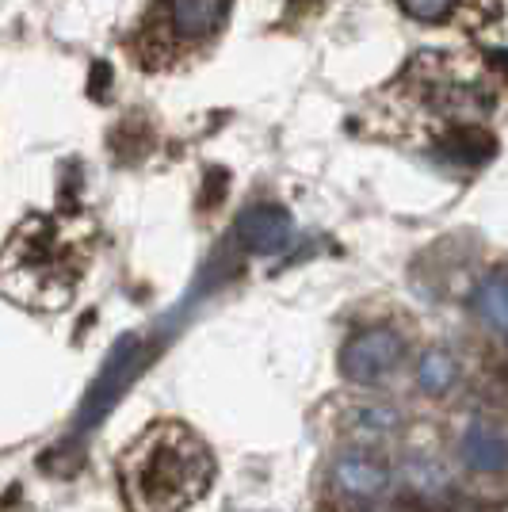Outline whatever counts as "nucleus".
<instances>
[{
	"label": "nucleus",
	"mask_w": 508,
	"mask_h": 512,
	"mask_svg": "<svg viewBox=\"0 0 508 512\" xmlns=\"http://www.w3.org/2000/svg\"><path fill=\"white\" fill-rule=\"evenodd\" d=\"M218 478L207 440L184 421H153L119 451V490L130 512H188Z\"/></svg>",
	"instance_id": "3"
},
{
	"label": "nucleus",
	"mask_w": 508,
	"mask_h": 512,
	"mask_svg": "<svg viewBox=\"0 0 508 512\" xmlns=\"http://www.w3.org/2000/svg\"><path fill=\"white\" fill-rule=\"evenodd\" d=\"M329 482H333V490H337L344 501L371 505V501L386 497L390 482H394V470H390V463H386L382 455H375V451L348 448L333 459Z\"/></svg>",
	"instance_id": "6"
},
{
	"label": "nucleus",
	"mask_w": 508,
	"mask_h": 512,
	"mask_svg": "<svg viewBox=\"0 0 508 512\" xmlns=\"http://www.w3.org/2000/svg\"><path fill=\"white\" fill-rule=\"evenodd\" d=\"M459 459L474 474H505L508 428H501L497 421H470L459 436Z\"/></svg>",
	"instance_id": "7"
},
{
	"label": "nucleus",
	"mask_w": 508,
	"mask_h": 512,
	"mask_svg": "<svg viewBox=\"0 0 508 512\" xmlns=\"http://www.w3.org/2000/svg\"><path fill=\"white\" fill-rule=\"evenodd\" d=\"M344 428L363 444H379V440H390L402 428V413L386 406V402H356L344 417Z\"/></svg>",
	"instance_id": "10"
},
{
	"label": "nucleus",
	"mask_w": 508,
	"mask_h": 512,
	"mask_svg": "<svg viewBox=\"0 0 508 512\" xmlns=\"http://www.w3.org/2000/svg\"><path fill=\"white\" fill-rule=\"evenodd\" d=\"M470 306H474V314H478L482 325H489L493 333H505L508 337V272L482 279Z\"/></svg>",
	"instance_id": "11"
},
{
	"label": "nucleus",
	"mask_w": 508,
	"mask_h": 512,
	"mask_svg": "<svg viewBox=\"0 0 508 512\" xmlns=\"http://www.w3.org/2000/svg\"><path fill=\"white\" fill-rule=\"evenodd\" d=\"M405 474H409L413 490H421V493H440L447 486L444 467H440V463H432V459H413Z\"/></svg>",
	"instance_id": "13"
},
{
	"label": "nucleus",
	"mask_w": 508,
	"mask_h": 512,
	"mask_svg": "<svg viewBox=\"0 0 508 512\" xmlns=\"http://www.w3.org/2000/svg\"><path fill=\"white\" fill-rule=\"evenodd\" d=\"M96 253V226L81 214H31L0 260L4 295L27 310H65Z\"/></svg>",
	"instance_id": "2"
},
{
	"label": "nucleus",
	"mask_w": 508,
	"mask_h": 512,
	"mask_svg": "<svg viewBox=\"0 0 508 512\" xmlns=\"http://www.w3.org/2000/svg\"><path fill=\"white\" fill-rule=\"evenodd\" d=\"M459 379V360L444 352V348H432L424 352L421 363H417V386L424 394H447Z\"/></svg>",
	"instance_id": "12"
},
{
	"label": "nucleus",
	"mask_w": 508,
	"mask_h": 512,
	"mask_svg": "<svg viewBox=\"0 0 508 512\" xmlns=\"http://www.w3.org/2000/svg\"><path fill=\"white\" fill-rule=\"evenodd\" d=\"M233 0H153L134 27L130 54L142 69H180L211 54L226 31Z\"/></svg>",
	"instance_id": "4"
},
{
	"label": "nucleus",
	"mask_w": 508,
	"mask_h": 512,
	"mask_svg": "<svg viewBox=\"0 0 508 512\" xmlns=\"http://www.w3.org/2000/svg\"><path fill=\"white\" fill-rule=\"evenodd\" d=\"M508 85L489 58L474 50H424L371 96L363 127L413 150L451 153L463 161L493 157L489 123L505 111Z\"/></svg>",
	"instance_id": "1"
},
{
	"label": "nucleus",
	"mask_w": 508,
	"mask_h": 512,
	"mask_svg": "<svg viewBox=\"0 0 508 512\" xmlns=\"http://www.w3.org/2000/svg\"><path fill=\"white\" fill-rule=\"evenodd\" d=\"M237 237L253 249V253H279L291 245L295 237V222L291 214L279 211V207H249V211L237 218Z\"/></svg>",
	"instance_id": "9"
},
{
	"label": "nucleus",
	"mask_w": 508,
	"mask_h": 512,
	"mask_svg": "<svg viewBox=\"0 0 508 512\" xmlns=\"http://www.w3.org/2000/svg\"><path fill=\"white\" fill-rule=\"evenodd\" d=\"M405 360V344L394 329H363L340 348V375L348 383L375 386L390 379Z\"/></svg>",
	"instance_id": "5"
},
{
	"label": "nucleus",
	"mask_w": 508,
	"mask_h": 512,
	"mask_svg": "<svg viewBox=\"0 0 508 512\" xmlns=\"http://www.w3.org/2000/svg\"><path fill=\"white\" fill-rule=\"evenodd\" d=\"M409 20L432 23V27H478L497 12V0H398Z\"/></svg>",
	"instance_id": "8"
}]
</instances>
